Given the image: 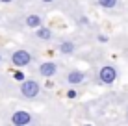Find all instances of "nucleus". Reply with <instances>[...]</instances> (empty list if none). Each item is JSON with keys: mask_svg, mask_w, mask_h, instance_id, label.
Listing matches in <instances>:
<instances>
[{"mask_svg": "<svg viewBox=\"0 0 128 126\" xmlns=\"http://www.w3.org/2000/svg\"><path fill=\"white\" fill-rule=\"evenodd\" d=\"M96 4L100 7H104V9H112V7H115L119 4V0H96Z\"/></svg>", "mask_w": 128, "mask_h": 126, "instance_id": "9d476101", "label": "nucleus"}, {"mask_svg": "<svg viewBox=\"0 0 128 126\" xmlns=\"http://www.w3.org/2000/svg\"><path fill=\"white\" fill-rule=\"evenodd\" d=\"M0 2H2V4H11L13 0H0Z\"/></svg>", "mask_w": 128, "mask_h": 126, "instance_id": "4468645a", "label": "nucleus"}, {"mask_svg": "<svg viewBox=\"0 0 128 126\" xmlns=\"http://www.w3.org/2000/svg\"><path fill=\"white\" fill-rule=\"evenodd\" d=\"M39 93H41V85H39V82L26 80V78L20 82V95H22L24 98H37Z\"/></svg>", "mask_w": 128, "mask_h": 126, "instance_id": "f257e3e1", "label": "nucleus"}, {"mask_svg": "<svg viewBox=\"0 0 128 126\" xmlns=\"http://www.w3.org/2000/svg\"><path fill=\"white\" fill-rule=\"evenodd\" d=\"M86 80V72L84 71H78V69H72V71L67 72V84L69 85H78Z\"/></svg>", "mask_w": 128, "mask_h": 126, "instance_id": "423d86ee", "label": "nucleus"}, {"mask_svg": "<svg viewBox=\"0 0 128 126\" xmlns=\"http://www.w3.org/2000/svg\"><path fill=\"white\" fill-rule=\"evenodd\" d=\"M67 97H69V98H76V91H72V89H70L69 93H67Z\"/></svg>", "mask_w": 128, "mask_h": 126, "instance_id": "ddd939ff", "label": "nucleus"}, {"mask_svg": "<svg viewBox=\"0 0 128 126\" xmlns=\"http://www.w3.org/2000/svg\"><path fill=\"white\" fill-rule=\"evenodd\" d=\"M24 24L28 26V28L35 30V28H39V26L43 24V19H41V15H37V13H30V15L24 19Z\"/></svg>", "mask_w": 128, "mask_h": 126, "instance_id": "0eeeda50", "label": "nucleus"}, {"mask_svg": "<svg viewBox=\"0 0 128 126\" xmlns=\"http://www.w3.org/2000/svg\"><path fill=\"white\" fill-rule=\"evenodd\" d=\"M96 39H98L100 43H108V37H106V35H100V33L96 35Z\"/></svg>", "mask_w": 128, "mask_h": 126, "instance_id": "f8f14e48", "label": "nucleus"}, {"mask_svg": "<svg viewBox=\"0 0 128 126\" xmlns=\"http://www.w3.org/2000/svg\"><path fill=\"white\" fill-rule=\"evenodd\" d=\"M11 123L15 126H26V124L32 123V113L26 111V110H19L11 115Z\"/></svg>", "mask_w": 128, "mask_h": 126, "instance_id": "20e7f679", "label": "nucleus"}, {"mask_svg": "<svg viewBox=\"0 0 128 126\" xmlns=\"http://www.w3.org/2000/svg\"><path fill=\"white\" fill-rule=\"evenodd\" d=\"M15 80H17V82H22V80H24V72L17 71V72H15Z\"/></svg>", "mask_w": 128, "mask_h": 126, "instance_id": "9b49d317", "label": "nucleus"}, {"mask_svg": "<svg viewBox=\"0 0 128 126\" xmlns=\"http://www.w3.org/2000/svg\"><path fill=\"white\" fill-rule=\"evenodd\" d=\"M35 35L37 39H41V41H52V37H54V33H52L50 28H46V26H39V28H35Z\"/></svg>", "mask_w": 128, "mask_h": 126, "instance_id": "6e6552de", "label": "nucleus"}, {"mask_svg": "<svg viewBox=\"0 0 128 126\" xmlns=\"http://www.w3.org/2000/svg\"><path fill=\"white\" fill-rule=\"evenodd\" d=\"M126 119H128V113H126Z\"/></svg>", "mask_w": 128, "mask_h": 126, "instance_id": "f3484780", "label": "nucleus"}, {"mask_svg": "<svg viewBox=\"0 0 128 126\" xmlns=\"http://www.w3.org/2000/svg\"><path fill=\"white\" fill-rule=\"evenodd\" d=\"M58 50H60L63 56H70V54H74L76 46H74V43H72V41H61V43H60V46H58Z\"/></svg>", "mask_w": 128, "mask_h": 126, "instance_id": "1a4fd4ad", "label": "nucleus"}, {"mask_svg": "<svg viewBox=\"0 0 128 126\" xmlns=\"http://www.w3.org/2000/svg\"><path fill=\"white\" fill-rule=\"evenodd\" d=\"M41 2H45V4H52V2H56V0H41Z\"/></svg>", "mask_w": 128, "mask_h": 126, "instance_id": "2eb2a0df", "label": "nucleus"}, {"mask_svg": "<svg viewBox=\"0 0 128 126\" xmlns=\"http://www.w3.org/2000/svg\"><path fill=\"white\" fill-rule=\"evenodd\" d=\"M0 63H2V56H0Z\"/></svg>", "mask_w": 128, "mask_h": 126, "instance_id": "dca6fc26", "label": "nucleus"}, {"mask_svg": "<svg viewBox=\"0 0 128 126\" xmlns=\"http://www.w3.org/2000/svg\"><path fill=\"white\" fill-rule=\"evenodd\" d=\"M117 80V69L113 65H104L98 71V82L104 85H112Z\"/></svg>", "mask_w": 128, "mask_h": 126, "instance_id": "f03ea898", "label": "nucleus"}, {"mask_svg": "<svg viewBox=\"0 0 128 126\" xmlns=\"http://www.w3.org/2000/svg\"><path fill=\"white\" fill-rule=\"evenodd\" d=\"M37 71H39V74H41L43 78H48V80H50L52 76L58 74V63H54V61H45V63L39 65Z\"/></svg>", "mask_w": 128, "mask_h": 126, "instance_id": "39448f33", "label": "nucleus"}, {"mask_svg": "<svg viewBox=\"0 0 128 126\" xmlns=\"http://www.w3.org/2000/svg\"><path fill=\"white\" fill-rule=\"evenodd\" d=\"M11 63L15 65V67H28V65L32 63V54H30L28 50H24V48H19V50H15L11 54Z\"/></svg>", "mask_w": 128, "mask_h": 126, "instance_id": "7ed1b4c3", "label": "nucleus"}]
</instances>
